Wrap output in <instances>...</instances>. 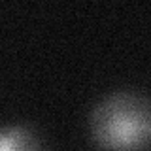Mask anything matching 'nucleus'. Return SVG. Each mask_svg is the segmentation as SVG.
Masks as SVG:
<instances>
[{"mask_svg": "<svg viewBox=\"0 0 151 151\" xmlns=\"http://www.w3.org/2000/svg\"><path fill=\"white\" fill-rule=\"evenodd\" d=\"M89 134L102 151H145L151 138L149 98L136 91H115L94 104Z\"/></svg>", "mask_w": 151, "mask_h": 151, "instance_id": "obj_1", "label": "nucleus"}, {"mask_svg": "<svg viewBox=\"0 0 151 151\" xmlns=\"http://www.w3.org/2000/svg\"><path fill=\"white\" fill-rule=\"evenodd\" d=\"M0 151H44L38 136L28 127H0Z\"/></svg>", "mask_w": 151, "mask_h": 151, "instance_id": "obj_2", "label": "nucleus"}]
</instances>
